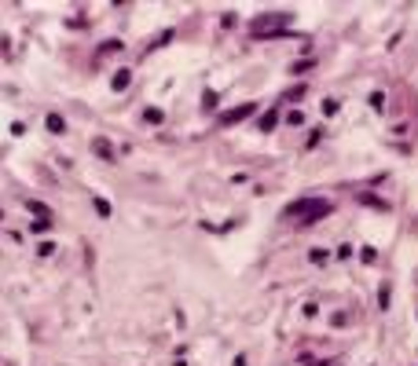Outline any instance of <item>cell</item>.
<instances>
[{"label": "cell", "mask_w": 418, "mask_h": 366, "mask_svg": "<svg viewBox=\"0 0 418 366\" xmlns=\"http://www.w3.org/2000/svg\"><path fill=\"white\" fill-rule=\"evenodd\" d=\"M286 213H301V227H312L319 216L330 213V201H323V198H301V201H293V205H286Z\"/></svg>", "instance_id": "6da1fadb"}, {"label": "cell", "mask_w": 418, "mask_h": 366, "mask_svg": "<svg viewBox=\"0 0 418 366\" xmlns=\"http://www.w3.org/2000/svg\"><path fill=\"white\" fill-rule=\"evenodd\" d=\"M253 110H257V103H242V107L227 110L220 121H224V125H239V121H246V117H253Z\"/></svg>", "instance_id": "7a4b0ae2"}, {"label": "cell", "mask_w": 418, "mask_h": 366, "mask_svg": "<svg viewBox=\"0 0 418 366\" xmlns=\"http://www.w3.org/2000/svg\"><path fill=\"white\" fill-rule=\"evenodd\" d=\"M44 125H48L51 136H63V132H66V121H63L59 114H48V121H44Z\"/></svg>", "instance_id": "3957f363"}, {"label": "cell", "mask_w": 418, "mask_h": 366, "mask_svg": "<svg viewBox=\"0 0 418 366\" xmlns=\"http://www.w3.org/2000/svg\"><path fill=\"white\" fill-rule=\"evenodd\" d=\"M129 81H132V74H129V70H117L114 81H110V88H114V92H125V88H129Z\"/></svg>", "instance_id": "277c9868"}, {"label": "cell", "mask_w": 418, "mask_h": 366, "mask_svg": "<svg viewBox=\"0 0 418 366\" xmlns=\"http://www.w3.org/2000/svg\"><path fill=\"white\" fill-rule=\"evenodd\" d=\"M92 154H99V158H107V161L114 158V150H110L107 139H96V143H92Z\"/></svg>", "instance_id": "5b68a950"}, {"label": "cell", "mask_w": 418, "mask_h": 366, "mask_svg": "<svg viewBox=\"0 0 418 366\" xmlns=\"http://www.w3.org/2000/svg\"><path fill=\"white\" fill-rule=\"evenodd\" d=\"M279 125V114H275V110H272V114H264V117H260V128H264V132H272V128H275Z\"/></svg>", "instance_id": "8992f818"}, {"label": "cell", "mask_w": 418, "mask_h": 366, "mask_svg": "<svg viewBox=\"0 0 418 366\" xmlns=\"http://www.w3.org/2000/svg\"><path fill=\"white\" fill-rule=\"evenodd\" d=\"M217 103H220L217 92H206V95H202V107H206V110H217Z\"/></svg>", "instance_id": "52a82bcc"}, {"label": "cell", "mask_w": 418, "mask_h": 366, "mask_svg": "<svg viewBox=\"0 0 418 366\" xmlns=\"http://www.w3.org/2000/svg\"><path fill=\"white\" fill-rule=\"evenodd\" d=\"M30 231H33V234H48V231H51V220H48V216H44V220H37V224L30 227Z\"/></svg>", "instance_id": "ba28073f"}, {"label": "cell", "mask_w": 418, "mask_h": 366, "mask_svg": "<svg viewBox=\"0 0 418 366\" xmlns=\"http://www.w3.org/2000/svg\"><path fill=\"white\" fill-rule=\"evenodd\" d=\"M389 300H393V290H389V286H382V290H378V304H382V308H389Z\"/></svg>", "instance_id": "9c48e42d"}, {"label": "cell", "mask_w": 418, "mask_h": 366, "mask_svg": "<svg viewBox=\"0 0 418 366\" xmlns=\"http://www.w3.org/2000/svg\"><path fill=\"white\" fill-rule=\"evenodd\" d=\"M143 117H147V121H151V125H161V121H165V114H161V110H147V114H143Z\"/></svg>", "instance_id": "30bf717a"}, {"label": "cell", "mask_w": 418, "mask_h": 366, "mask_svg": "<svg viewBox=\"0 0 418 366\" xmlns=\"http://www.w3.org/2000/svg\"><path fill=\"white\" fill-rule=\"evenodd\" d=\"M360 201H363V205H374V209H389L385 201H378L374 194H360Z\"/></svg>", "instance_id": "8fae6325"}, {"label": "cell", "mask_w": 418, "mask_h": 366, "mask_svg": "<svg viewBox=\"0 0 418 366\" xmlns=\"http://www.w3.org/2000/svg\"><path fill=\"white\" fill-rule=\"evenodd\" d=\"M30 213H37V216H48V205H41V201H30Z\"/></svg>", "instance_id": "7c38bea8"}, {"label": "cell", "mask_w": 418, "mask_h": 366, "mask_svg": "<svg viewBox=\"0 0 418 366\" xmlns=\"http://www.w3.org/2000/svg\"><path fill=\"white\" fill-rule=\"evenodd\" d=\"M96 213H99V216H110V205L103 198H96Z\"/></svg>", "instance_id": "4fadbf2b"}, {"label": "cell", "mask_w": 418, "mask_h": 366, "mask_svg": "<svg viewBox=\"0 0 418 366\" xmlns=\"http://www.w3.org/2000/svg\"><path fill=\"white\" fill-rule=\"evenodd\" d=\"M308 257H312V264H326V253H323V249H312Z\"/></svg>", "instance_id": "5bb4252c"}, {"label": "cell", "mask_w": 418, "mask_h": 366, "mask_svg": "<svg viewBox=\"0 0 418 366\" xmlns=\"http://www.w3.org/2000/svg\"><path fill=\"white\" fill-rule=\"evenodd\" d=\"M323 114H326V117L338 114V103H334V99H326V103H323Z\"/></svg>", "instance_id": "9a60e30c"}, {"label": "cell", "mask_w": 418, "mask_h": 366, "mask_svg": "<svg viewBox=\"0 0 418 366\" xmlns=\"http://www.w3.org/2000/svg\"><path fill=\"white\" fill-rule=\"evenodd\" d=\"M235 366H246V355H235Z\"/></svg>", "instance_id": "2e32d148"}, {"label": "cell", "mask_w": 418, "mask_h": 366, "mask_svg": "<svg viewBox=\"0 0 418 366\" xmlns=\"http://www.w3.org/2000/svg\"><path fill=\"white\" fill-rule=\"evenodd\" d=\"M323 366H334V363H323Z\"/></svg>", "instance_id": "e0dca14e"}]
</instances>
